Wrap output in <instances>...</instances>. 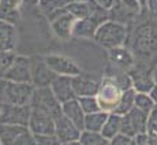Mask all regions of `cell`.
<instances>
[{
    "mask_svg": "<svg viewBox=\"0 0 157 145\" xmlns=\"http://www.w3.org/2000/svg\"><path fill=\"white\" fill-rule=\"evenodd\" d=\"M108 58H109V63L115 67L116 72H128L135 66L134 53L126 47H117L108 49Z\"/></svg>",
    "mask_w": 157,
    "mask_h": 145,
    "instance_id": "5bb4252c",
    "label": "cell"
},
{
    "mask_svg": "<svg viewBox=\"0 0 157 145\" xmlns=\"http://www.w3.org/2000/svg\"><path fill=\"white\" fill-rule=\"evenodd\" d=\"M152 78H153V81H155V84L157 85V62L153 65V67H152Z\"/></svg>",
    "mask_w": 157,
    "mask_h": 145,
    "instance_id": "f35d334b",
    "label": "cell"
},
{
    "mask_svg": "<svg viewBox=\"0 0 157 145\" xmlns=\"http://www.w3.org/2000/svg\"><path fill=\"white\" fill-rule=\"evenodd\" d=\"M77 99L86 115L87 114H93V112H97V111H101V107H100V104H98V100L96 96H83V97H77Z\"/></svg>",
    "mask_w": 157,
    "mask_h": 145,
    "instance_id": "83f0119b",
    "label": "cell"
},
{
    "mask_svg": "<svg viewBox=\"0 0 157 145\" xmlns=\"http://www.w3.org/2000/svg\"><path fill=\"white\" fill-rule=\"evenodd\" d=\"M4 80L18 84H32V59L23 55H17L10 70L6 72Z\"/></svg>",
    "mask_w": 157,
    "mask_h": 145,
    "instance_id": "8fae6325",
    "label": "cell"
},
{
    "mask_svg": "<svg viewBox=\"0 0 157 145\" xmlns=\"http://www.w3.org/2000/svg\"><path fill=\"white\" fill-rule=\"evenodd\" d=\"M132 71L130 72V75L132 78V89L137 93H150V90L156 85L152 78V71L147 72L146 70H140V69L137 71Z\"/></svg>",
    "mask_w": 157,
    "mask_h": 145,
    "instance_id": "44dd1931",
    "label": "cell"
},
{
    "mask_svg": "<svg viewBox=\"0 0 157 145\" xmlns=\"http://www.w3.org/2000/svg\"><path fill=\"white\" fill-rule=\"evenodd\" d=\"M0 145H2V144H0Z\"/></svg>",
    "mask_w": 157,
    "mask_h": 145,
    "instance_id": "7dc6e473",
    "label": "cell"
},
{
    "mask_svg": "<svg viewBox=\"0 0 157 145\" xmlns=\"http://www.w3.org/2000/svg\"><path fill=\"white\" fill-rule=\"evenodd\" d=\"M62 110H63V114L77 126L79 130L83 131L85 129V116L86 114L83 112L82 107H81L79 101L78 99H72V100L67 101V103H63L62 104Z\"/></svg>",
    "mask_w": 157,
    "mask_h": 145,
    "instance_id": "ac0fdd59",
    "label": "cell"
},
{
    "mask_svg": "<svg viewBox=\"0 0 157 145\" xmlns=\"http://www.w3.org/2000/svg\"><path fill=\"white\" fill-rule=\"evenodd\" d=\"M134 49L132 53L149 56L157 52V26L152 23H144L138 26L135 32Z\"/></svg>",
    "mask_w": 157,
    "mask_h": 145,
    "instance_id": "277c9868",
    "label": "cell"
},
{
    "mask_svg": "<svg viewBox=\"0 0 157 145\" xmlns=\"http://www.w3.org/2000/svg\"><path fill=\"white\" fill-rule=\"evenodd\" d=\"M53 120H55V135L62 144L79 140L82 130H79L64 114L56 116Z\"/></svg>",
    "mask_w": 157,
    "mask_h": 145,
    "instance_id": "2e32d148",
    "label": "cell"
},
{
    "mask_svg": "<svg viewBox=\"0 0 157 145\" xmlns=\"http://www.w3.org/2000/svg\"><path fill=\"white\" fill-rule=\"evenodd\" d=\"M29 2H36V3H37V2H38V0H29Z\"/></svg>",
    "mask_w": 157,
    "mask_h": 145,
    "instance_id": "ee69618b",
    "label": "cell"
},
{
    "mask_svg": "<svg viewBox=\"0 0 157 145\" xmlns=\"http://www.w3.org/2000/svg\"><path fill=\"white\" fill-rule=\"evenodd\" d=\"M79 143L82 145H104L108 143V140H105V138L102 137L101 133L83 130L81 133Z\"/></svg>",
    "mask_w": 157,
    "mask_h": 145,
    "instance_id": "4316f807",
    "label": "cell"
},
{
    "mask_svg": "<svg viewBox=\"0 0 157 145\" xmlns=\"http://www.w3.org/2000/svg\"><path fill=\"white\" fill-rule=\"evenodd\" d=\"M131 141H132L131 137L123 134V133H119V134H116L113 138H111V140L108 141V144L109 145H130Z\"/></svg>",
    "mask_w": 157,
    "mask_h": 145,
    "instance_id": "1f68e13d",
    "label": "cell"
},
{
    "mask_svg": "<svg viewBox=\"0 0 157 145\" xmlns=\"http://www.w3.org/2000/svg\"><path fill=\"white\" fill-rule=\"evenodd\" d=\"M120 127H122V115H117L115 112H111L108 115L107 122L104 123V127L101 130V134L105 140L109 141L113 138L116 134L120 133Z\"/></svg>",
    "mask_w": 157,
    "mask_h": 145,
    "instance_id": "484cf974",
    "label": "cell"
},
{
    "mask_svg": "<svg viewBox=\"0 0 157 145\" xmlns=\"http://www.w3.org/2000/svg\"><path fill=\"white\" fill-rule=\"evenodd\" d=\"M25 0H0V21L17 25L19 22V7Z\"/></svg>",
    "mask_w": 157,
    "mask_h": 145,
    "instance_id": "d6986e66",
    "label": "cell"
},
{
    "mask_svg": "<svg viewBox=\"0 0 157 145\" xmlns=\"http://www.w3.org/2000/svg\"><path fill=\"white\" fill-rule=\"evenodd\" d=\"M18 44L17 26L0 21V47L3 51H15Z\"/></svg>",
    "mask_w": 157,
    "mask_h": 145,
    "instance_id": "ffe728a7",
    "label": "cell"
},
{
    "mask_svg": "<svg viewBox=\"0 0 157 145\" xmlns=\"http://www.w3.org/2000/svg\"><path fill=\"white\" fill-rule=\"evenodd\" d=\"M155 104L156 103L153 101L149 93H137L135 95V108L144 111V112L149 114L152 108L155 107Z\"/></svg>",
    "mask_w": 157,
    "mask_h": 145,
    "instance_id": "f1b7e54d",
    "label": "cell"
},
{
    "mask_svg": "<svg viewBox=\"0 0 157 145\" xmlns=\"http://www.w3.org/2000/svg\"><path fill=\"white\" fill-rule=\"evenodd\" d=\"M147 125H149V114L144 112L138 108H132L128 114L122 116L120 133L134 138L137 134L146 133Z\"/></svg>",
    "mask_w": 157,
    "mask_h": 145,
    "instance_id": "8992f818",
    "label": "cell"
},
{
    "mask_svg": "<svg viewBox=\"0 0 157 145\" xmlns=\"http://www.w3.org/2000/svg\"><path fill=\"white\" fill-rule=\"evenodd\" d=\"M149 123H156L157 125V104H155V107L149 112Z\"/></svg>",
    "mask_w": 157,
    "mask_h": 145,
    "instance_id": "8d00e7d4",
    "label": "cell"
},
{
    "mask_svg": "<svg viewBox=\"0 0 157 145\" xmlns=\"http://www.w3.org/2000/svg\"><path fill=\"white\" fill-rule=\"evenodd\" d=\"M36 88L32 84H18L0 80V101L10 105H30Z\"/></svg>",
    "mask_w": 157,
    "mask_h": 145,
    "instance_id": "7a4b0ae2",
    "label": "cell"
},
{
    "mask_svg": "<svg viewBox=\"0 0 157 145\" xmlns=\"http://www.w3.org/2000/svg\"><path fill=\"white\" fill-rule=\"evenodd\" d=\"M122 93L123 90L119 88L115 78L109 75V77H105L101 80L100 88H98V92L96 95V97H97L101 110L111 114L116 108Z\"/></svg>",
    "mask_w": 157,
    "mask_h": 145,
    "instance_id": "5b68a950",
    "label": "cell"
},
{
    "mask_svg": "<svg viewBox=\"0 0 157 145\" xmlns=\"http://www.w3.org/2000/svg\"><path fill=\"white\" fill-rule=\"evenodd\" d=\"M30 112L32 107L30 105H10L3 104L2 115H0V123L6 125H17V126H29Z\"/></svg>",
    "mask_w": 157,
    "mask_h": 145,
    "instance_id": "7c38bea8",
    "label": "cell"
},
{
    "mask_svg": "<svg viewBox=\"0 0 157 145\" xmlns=\"http://www.w3.org/2000/svg\"><path fill=\"white\" fill-rule=\"evenodd\" d=\"M72 2H93V0H72Z\"/></svg>",
    "mask_w": 157,
    "mask_h": 145,
    "instance_id": "60d3db41",
    "label": "cell"
},
{
    "mask_svg": "<svg viewBox=\"0 0 157 145\" xmlns=\"http://www.w3.org/2000/svg\"><path fill=\"white\" fill-rule=\"evenodd\" d=\"M145 8H146L152 15H156L157 17V0H146Z\"/></svg>",
    "mask_w": 157,
    "mask_h": 145,
    "instance_id": "e575fe53",
    "label": "cell"
},
{
    "mask_svg": "<svg viewBox=\"0 0 157 145\" xmlns=\"http://www.w3.org/2000/svg\"><path fill=\"white\" fill-rule=\"evenodd\" d=\"M45 63L56 75H67V77H75L82 72V69L77 65L71 58L59 53H49L44 56Z\"/></svg>",
    "mask_w": 157,
    "mask_h": 145,
    "instance_id": "30bf717a",
    "label": "cell"
},
{
    "mask_svg": "<svg viewBox=\"0 0 157 145\" xmlns=\"http://www.w3.org/2000/svg\"><path fill=\"white\" fill-rule=\"evenodd\" d=\"M107 19H109V13L101 7L96 10L90 17L83 18V19H77L74 25V30H72V38L93 40L97 29Z\"/></svg>",
    "mask_w": 157,
    "mask_h": 145,
    "instance_id": "3957f363",
    "label": "cell"
},
{
    "mask_svg": "<svg viewBox=\"0 0 157 145\" xmlns=\"http://www.w3.org/2000/svg\"><path fill=\"white\" fill-rule=\"evenodd\" d=\"M130 145H135V143H134V140H132V141H131V144H130Z\"/></svg>",
    "mask_w": 157,
    "mask_h": 145,
    "instance_id": "7bdbcfd3",
    "label": "cell"
},
{
    "mask_svg": "<svg viewBox=\"0 0 157 145\" xmlns=\"http://www.w3.org/2000/svg\"><path fill=\"white\" fill-rule=\"evenodd\" d=\"M146 133L149 135V145H157V125L156 123H149Z\"/></svg>",
    "mask_w": 157,
    "mask_h": 145,
    "instance_id": "d6a6232c",
    "label": "cell"
},
{
    "mask_svg": "<svg viewBox=\"0 0 157 145\" xmlns=\"http://www.w3.org/2000/svg\"><path fill=\"white\" fill-rule=\"evenodd\" d=\"M32 107L29 126L30 131L34 135H53L55 134V120L52 115L38 107Z\"/></svg>",
    "mask_w": 157,
    "mask_h": 145,
    "instance_id": "9c48e42d",
    "label": "cell"
},
{
    "mask_svg": "<svg viewBox=\"0 0 157 145\" xmlns=\"http://www.w3.org/2000/svg\"><path fill=\"white\" fill-rule=\"evenodd\" d=\"M101 80H97L87 72H81L79 75L72 77V89H74L75 97H83V96H96L100 88Z\"/></svg>",
    "mask_w": 157,
    "mask_h": 145,
    "instance_id": "9a60e30c",
    "label": "cell"
},
{
    "mask_svg": "<svg viewBox=\"0 0 157 145\" xmlns=\"http://www.w3.org/2000/svg\"><path fill=\"white\" fill-rule=\"evenodd\" d=\"M15 58H17L15 51H3V52H0V80L4 78L6 72L10 70Z\"/></svg>",
    "mask_w": 157,
    "mask_h": 145,
    "instance_id": "f546056e",
    "label": "cell"
},
{
    "mask_svg": "<svg viewBox=\"0 0 157 145\" xmlns=\"http://www.w3.org/2000/svg\"><path fill=\"white\" fill-rule=\"evenodd\" d=\"M94 43L105 49L124 47L128 40V29L126 25L112 19H107L101 23L94 34Z\"/></svg>",
    "mask_w": 157,
    "mask_h": 145,
    "instance_id": "6da1fadb",
    "label": "cell"
},
{
    "mask_svg": "<svg viewBox=\"0 0 157 145\" xmlns=\"http://www.w3.org/2000/svg\"><path fill=\"white\" fill-rule=\"evenodd\" d=\"M30 105L47 111L49 115H52L53 119L63 114L62 103L56 99V96L53 95L51 88H36Z\"/></svg>",
    "mask_w": 157,
    "mask_h": 145,
    "instance_id": "ba28073f",
    "label": "cell"
},
{
    "mask_svg": "<svg viewBox=\"0 0 157 145\" xmlns=\"http://www.w3.org/2000/svg\"><path fill=\"white\" fill-rule=\"evenodd\" d=\"M0 52H3V48L2 47H0Z\"/></svg>",
    "mask_w": 157,
    "mask_h": 145,
    "instance_id": "f6af8a7d",
    "label": "cell"
},
{
    "mask_svg": "<svg viewBox=\"0 0 157 145\" xmlns=\"http://www.w3.org/2000/svg\"><path fill=\"white\" fill-rule=\"evenodd\" d=\"M37 138V145H62L59 138L53 135H36Z\"/></svg>",
    "mask_w": 157,
    "mask_h": 145,
    "instance_id": "4dcf8cb0",
    "label": "cell"
},
{
    "mask_svg": "<svg viewBox=\"0 0 157 145\" xmlns=\"http://www.w3.org/2000/svg\"><path fill=\"white\" fill-rule=\"evenodd\" d=\"M29 127L17 125L0 123V144L2 145H17L18 140Z\"/></svg>",
    "mask_w": 157,
    "mask_h": 145,
    "instance_id": "603a6c76",
    "label": "cell"
},
{
    "mask_svg": "<svg viewBox=\"0 0 157 145\" xmlns=\"http://www.w3.org/2000/svg\"><path fill=\"white\" fill-rule=\"evenodd\" d=\"M135 95H137V92H135L132 88L124 90V92L122 93V96H120V100L117 103L113 112L117 114V115H122V116L128 114L132 108H135Z\"/></svg>",
    "mask_w": 157,
    "mask_h": 145,
    "instance_id": "d4e9b609",
    "label": "cell"
},
{
    "mask_svg": "<svg viewBox=\"0 0 157 145\" xmlns=\"http://www.w3.org/2000/svg\"><path fill=\"white\" fill-rule=\"evenodd\" d=\"M62 145H82V144L79 143V140H77V141H70V143H64Z\"/></svg>",
    "mask_w": 157,
    "mask_h": 145,
    "instance_id": "ab89813d",
    "label": "cell"
},
{
    "mask_svg": "<svg viewBox=\"0 0 157 145\" xmlns=\"http://www.w3.org/2000/svg\"><path fill=\"white\" fill-rule=\"evenodd\" d=\"M96 3H97L98 6H100L101 8H104V10H107V11H109L111 8L113 7V4H115V2L116 0H94Z\"/></svg>",
    "mask_w": 157,
    "mask_h": 145,
    "instance_id": "d590c367",
    "label": "cell"
},
{
    "mask_svg": "<svg viewBox=\"0 0 157 145\" xmlns=\"http://www.w3.org/2000/svg\"><path fill=\"white\" fill-rule=\"evenodd\" d=\"M149 95H150V97L153 99V101H155L156 104H157V85L153 86V89L150 90V93H149Z\"/></svg>",
    "mask_w": 157,
    "mask_h": 145,
    "instance_id": "74e56055",
    "label": "cell"
},
{
    "mask_svg": "<svg viewBox=\"0 0 157 145\" xmlns=\"http://www.w3.org/2000/svg\"><path fill=\"white\" fill-rule=\"evenodd\" d=\"M2 110H3V103L0 101V115H2Z\"/></svg>",
    "mask_w": 157,
    "mask_h": 145,
    "instance_id": "b9f144b4",
    "label": "cell"
},
{
    "mask_svg": "<svg viewBox=\"0 0 157 145\" xmlns=\"http://www.w3.org/2000/svg\"><path fill=\"white\" fill-rule=\"evenodd\" d=\"M51 90L60 103H67L75 97L74 89H72V77L67 75H56V78L51 84Z\"/></svg>",
    "mask_w": 157,
    "mask_h": 145,
    "instance_id": "e0dca14e",
    "label": "cell"
},
{
    "mask_svg": "<svg viewBox=\"0 0 157 145\" xmlns=\"http://www.w3.org/2000/svg\"><path fill=\"white\" fill-rule=\"evenodd\" d=\"M51 23V29H52L53 34L57 38L63 41H67L72 38V30H74V25L77 22L74 17L67 13V11L63 8V10H57L53 14H51L48 17Z\"/></svg>",
    "mask_w": 157,
    "mask_h": 145,
    "instance_id": "52a82bcc",
    "label": "cell"
},
{
    "mask_svg": "<svg viewBox=\"0 0 157 145\" xmlns=\"http://www.w3.org/2000/svg\"><path fill=\"white\" fill-rule=\"evenodd\" d=\"M100 6L93 0V2H72L64 7L67 13H70L75 19H83L90 17L96 10H98Z\"/></svg>",
    "mask_w": 157,
    "mask_h": 145,
    "instance_id": "7402d4cb",
    "label": "cell"
},
{
    "mask_svg": "<svg viewBox=\"0 0 157 145\" xmlns=\"http://www.w3.org/2000/svg\"><path fill=\"white\" fill-rule=\"evenodd\" d=\"M132 140H134L135 145H149V135H147V133L137 134Z\"/></svg>",
    "mask_w": 157,
    "mask_h": 145,
    "instance_id": "836d02e7",
    "label": "cell"
},
{
    "mask_svg": "<svg viewBox=\"0 0 157 145\" xmlns=\"http://www.w3.org/2000/svg\"><path fill=\"white\" fill-rule=\"evenodd\" d=\"M104 145H109V144H108V143H107V144H104Z\"/></svg>",
    "mask_w": 157,
    "mask_h": 145,
    "instance_id": "bcb514c9",
    "label": "cell"
},
{
    "mask_svg": "<svg viewBox=\"0 0 157 145\" xmlns=\"http://www.w3.org/2000/svg\"><path fill=\"white\" fill-rule=\"evenodd\" d=\"M108 115H109V112H105L102 110L93 114H87L85 116V129L83 130L101 133L102 127H104V123L108 119Z\"/></svg>",
    "mask_w": 157,
    "mask_h": 145,
    "instance_id": "cb8c5ba5",
    "label": "cell"
},
{
    "mask_svg": "<svg viewBox=\"0 0 157 145\" xmlns=\"http://www.w3.org/2000/svg\"><path fill=\"white\" fill-rule=\"evenodd\" d=\"M32 59V85L34 88H49L56 74L48 67L44 56H34Z\"/></svg>",
    "mask_w": 157,
    "mask_h": 145,
    "instance_id": "4fadbf2b",
    "label": "cell"
}]
</instances>
